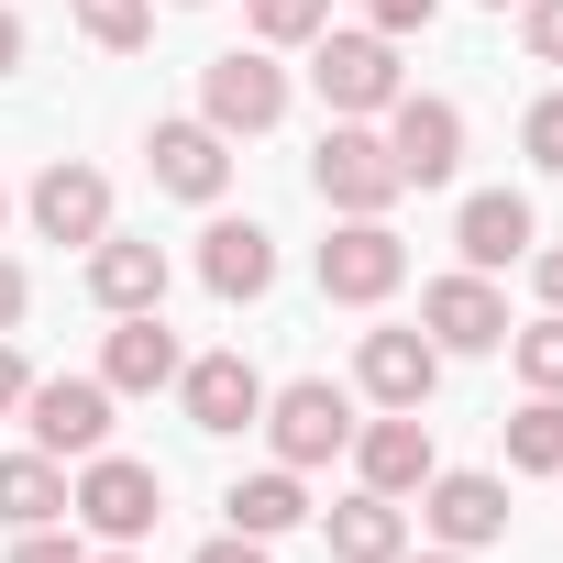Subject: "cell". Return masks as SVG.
Instances as JSON below:
<instances>
[{
    "instance_id": "4316f807",
    "label": "cell",
    "mask_w": 563,
    "mask_h": 563,
    "mask_svg": "<svg viewBox=\"0 0 563 563\" xmlns=\"http://www.w3.org/2000/svg\"><path fill=\"white\" fill-rule=\"evenodd\" d=\"M519 155H530L541 177H563V89H541V100H530V122H519Z\"/></svg>"
},
{
    "instance_id": "9a60e30c",
    "label": "cell",
    "mask_w": 563,
    "mask_h": 563,
    "mask_svg": "<svg viewBox=\"0 0 563 563\" xmlns=\"http://www.w3.org/2000/svg\"><path fill=\"white\" fill-rule=\"evenodd\" d=\"M177 332H166V310H122V332L100 343V387L111 398H155V387H177Z\"/></svg>"
},
{
    "instance_id": "30bf717a",
    "label": "cell",
    "mask_w": 563,
    "mask_h": 563,
    "mask_svg": "<svg viewBox=\"0 0 563 563\" xmlns=\"http://www.w3.org/2000/svg\"><path fill=\"white\" fill-rule=\"evenodd\" d=\"M354 475H365L376 497H420V486L442 475V453H431V420H420V409L354 420Z\"/></svg>"
},
{
    "instance_id": "d4e9b609",
    "label": "cell",
    "mask_w": 563,
    "mask_h": 563,
    "mask_svg": "<svg viewBox=\"0 0 563 563\" xmlns=\"http://www.w3.org/2000/svg\"><path fill=\"white\" fill-rule=\"evenodd\" d=\"M508 354H519V387L530 398H563V310H541L530 332H508Z\"/></svg>"
},
{
    "instance_id": "e575fe53",
    "label": "cell",
    "mask_w": 563,
    "mask_h": 563,
    "mask_svg": "<svg viewBox=\"0 0 563 563\" xmlns=\"http://www.w3.org/2000/svg\"><path fill=\"white\" fill-rule=\"evenodd\" d=\"M12 67H23V12L0 0V78H12Z\"/></svg>"
},
{
    "instance_id": "d6a6232c",
    "label": "cell",
    "mask_w": 563,
    "mask_h": 563,
    "mask_svg": "<svg viewBox=\"0 0 563 563\" xmlns=\"http://www.w3.org/2000/svg\"><path fill=\"white\" fill-rule=\"evenodd\" d=\"M530 288H541V310H563V243H552V254H530Z\"/></svg>"
},
{
    "instance_id": "7c38bea8",
    "label": "cell",
    "mask_w": 563,
    "mask_h": 563,
    "mask_svg": "<svg viewBox=\"0 0 563 563\" xmlns=\"http://www.w3.org/2000/svg\"><path fill=\"white\" fill-rule=\"evenodd\" d=\"M177 398H188V431H254L265 420V376L243 365V354H199V365H177Z\"/></svg>"
},
{
    "instance_id": "8992f818",
    "label": "cell",
    "mask_w": 563,
    "mask_h": 563,
    "mask_svg": "<svg viewBox=\"0 0 563 563\" xmlns=\"http://www.w3.org/2000/svg\"><path fill=\"white\" fill-rule=\"evenodd\" d=\"M23 431H34V453H111V387L100 376H34L23 387Z\"/></svg>"
},
{
    "instance_id": "277c9868",
    "label": "cell",
    "mask_w": 563,
    "mask_h": 563,
    "mask_svg": "<svg viewBox=\"0 0 563 563\" xmlns=\"http://www.w3.org/2000/svg\"><path fill=\"white\" fill-rule=\"evenodd\" d=\"M199 122L232 133V144L288 122V67H276V45H232V56H210V67H199Z\"/></svg>"
},
{
    "instance_id": "603a6c76",
    "label": "cell",
    "mask_w": 563,
    "mask_h": 563,
    "mask_svg": "<svg viewBox=\"0 0 563 563\" xmlns=\"http://www.w3.org/2000/svg\"><path fill=\"white\" fill-rule=\"evenodd\" d=\"M508 475H563V398H530L508 420Z\"/></svg>"
},
{
    "instance_id": "cb8c5ba5",
    "label": "cell",
    "mask_w": 563,
    "mask_h": 563,
    "mask_svg": "<svg viewBox=\"0 0 563 563\" xmlns=\"http://www.w3.org/2000/svg\"><path fill=\"white\" fill-rule=\"evenodd\" d=\"M78 12V34L100 45V56H133L144 34H155V0H67Z\"/></svg>"
},
{
    "instance_id": "484cf974",
    "label": "cell",
    "mask_w": 563,
    "mask_h": 563,
    "mask_svg": "<svg viewBox=\"0 0 563 563\" xmlns=\"http://www.w3.org/2000/svg\"><path fill=\"white\" fill-rule=\"evenodd\" d=\"M243 23H254V45H310V34H332V0H243Z\"/></svg>"
},
{
    "instance_id": "9c48e42d",
    "label": "cell",
    "mask_w": 563,
    "mask_h": 563,
    "mask_svg": "<svg viewBox=\"0 0 563 563\" xmlns=\"http://www.w3.org/2000/svg\"><path fill=\"white\" fill-rule=\"evenodd\" d=\"M387 155H398L409 188H442V177L464 166V111L431 100V89H398V100H387Z\"/></svg>"
},
{
    "instance_id": "f546056e",
    "label": "cell",
    "mask_w": 563,
    "mask_h": 563,
    "mask_svg": "<svg viewBox=\"0 0 563 563\" xmlns=\"http://www.w3.org/2000/svg\"><path fill=\"white\" fill-rule=\"evenodd\" d=\"M365 12H376V34L398 45V34H431V12H442V0H365Z\"/></svg>"
},
{
    "instance_id": "44dd1931",
    "label": "cell",
    "mask_w": 563,
    "mask_h": 563,
    "mask_svg": "<svg viewBox=\"0 0 563 563\" xmlns=\"http://www.w3.org/2000/svg\"><path fill=\"white\" fill-rule=\"evenodd\" d=\"M45 519H67L56 453H0V530H45Z\"/></svg>"
},
{
    "instance_id": "8fae6325",
    "label": "cell",
    "mask_w": 563,
    "mask_h": 563,
    "mask_svg": "<svg viewBox=\"0 0 563 563\" xmlns=\"http://www.w3.org/2000/svg\"><path fill=\"white\" fill-rule=\"evenodd\" d=\"M354 387H365L376 409H431V387H442V343H431V332H365Z\"/></svg>"
},
{
    "instance_id": "8d00e7d4",
    "label": "cell",
    "mask_w": 563,
    "mask_h": 563,
    "mask_svg": "<svg viewBox=\"0 0 563 563\" xmlns=\"http://www.w3.org/2000/svg\"><path fill=\"white\" fill-rule=\"evenodd\" d=\"M89 563H144V552H89Z\"/></svg>"
},
{
    "instance_id": "d590c367",
    "label": "cell",
    "mask_w": 563,
    "mask_h": 563,
    "mask_svg": "<svg viewBox=\"0 0 563 563\" xmlns=\"http://www.w3.org/2000/svg\"><path fill=\"white\" fill-rule=\"evenodd\" d=\"M398 563H475V552H398Z\"/></svg>"
},
{
    "instance_id": "4dcf8cb0",
    "label": "cell",
    "mask_w": 563,
    "mask_h": 563,
    "mask_svg": "<svg viewBox=\"0 0 563 563\" xmlns=\"http://www.w3.org/2000/svg\"><path fill=\"white\" fill-rule=\"evenodd\" d=\"M23 387H34V365L12 354V332H0V420H12V409H23Z\"/></svg>"
},
{
    "instance_id": "74e56055",
    "label": "cell",
    "mask_w": 563,
    "mask_h": 563,
    "mask_svg": "<svg viewBox=\"0 0 563 563\" xmlns=\"http://www.w3.org/2000/svg\"><path fill=\"white\" fill-rule=\"evenodd\" d=\"M486 12H519V0H486Z\"/></svg>"
},
{
    "instance_id": "4fadbf2b",
    "label": "cell",
    "mask_w": 563,
    "mask_h": 563,
    "mask_svg": "<svg viewBox=\"0 0 563 563\" xmlns=\"http://www.w3.org/2000/svg\"><path fill=\"white\" fill-rule=\"evenodd\" d=\"M420 519H431L442 552H486V541H508V486L497 475H431L420 486Z\"/></svg>"
},
{
    "instance_id": "7402d4cb",
    "label": "cell",
    "mask_w": 563,
    "mask_h": 563,
    "mask_svg": "<svg viewBox=\"0 0 563 563\" xmlns=\"http://www.w3.org/2000/svg\"><path fill=\"white\" fill-rule=\"evenodd\" d=\"M221 508H232V530H243V541H276V530H299V519H310V486H299L288 464H265V475H243Z\"/></svg>"
},
{
    "instance_id": "2e32d148",
    "label": "cell",
    "mask_w": 563,
    "mask_h": 563,
    "mask_svg": "<svg viewBox=\"0 0 563 563\" xmlns=\"http://www.w3.org/2000/svg\"><path fill=\"white\" fill-rule=\"evenodd\" d=\"M144 155H155V188H177V199H199V210L232 188V133H210V122H155Z\"/></svg>"
},
{
    "instance_id": "d6986e66",
    "label": "cell",
    "mask_w": 563,
    "mask_h": 563,
    "mask_svg": "<svg viewBox=\"0 0 563 563\" xmlns=\"http://www.w3.org/2000/svg\"><path fill=\"white\" fill-rule=\"evenodd\" d=\"M199 276H210V299H265L276 288V232L265 221H210L199 232Z\"/></svg>"
},
{
    "instance_id": "f1b7e54d",
    "label": "cell",
    "mask_w": 563,
    "mask_h": 563,
    "mask_svg": "<svg viewBox=\"0 0 563 563\" xmlns=\"http://www.w3.org/2000/svg\"><path fill=\"white\" fill-rule=\"evenodd\" d=\"M12 563H89V552H78V530H56V519H45V530H23V541H12Z\"/></svg>"
},
{
    "instance_id": "7a4b0ae2",
    "label": "cell",
    "mask_w": 563,
    "mask_h": 563,
    "mask_svg": "<svg viewBox=\"0 0 563 563\" xmlns=\"http://www.w3.org/2000/svg\"><path fill=\"white\" fill-rule=\"evenodd\" d=\"M310 177H321V199H332L343 221H387V210L409 199V177H398V155H387L376 122H332L321 155H310Z\"/></svg>"
},
{
    "instance_id": "f35d334b",
    "label": "cell",
    "mask_w": 563,
    "mask_h": 563,
    "mask_svg": "<svg viewBox=\"0 0 563 563\" xmlns=\"http://www.w3.org/2000/svg\"><path fill=\"white\" fill-rule=\"evenodd\" d=\"M0 221H12V188H0Z\"/></svg>"
},
{
    "instance_id": "3957f363",
    "label": "cell",
    "mask_w": 563,
    "mask_h": 563,
    "mask_svg": "<svg viewBox=\"0 0 563 563\" xmlns=\"http://www.w3.org/2000/svg\"><path fill=\"white\" fill-rule=\"evenodd\" d=\"M254 431L276 442V464H288V475H310V464L354 453V398H343L332 376H299V387H265V420H254Z\"/></svg>"
},
{
    "instance_id": "e0dca14e",
    "label": "cell",
    "mask_w": 563,
    "mask_h": 563,
    "mask_svg": "<svg viewBox=\"0 0 563 563\" xmlns=\"http://www.w3.org/2000/svg\"><path fill=\"white\" fill-rule=\"evenodd\" d=\"M34 232H45V243H100V232H111V177L56 155V166L34 177Z\"/></svg>"
},
{
    "instance_id": "ba28073f",
    "label": "cell",
    "mask_w": 563,
    "mask_h": 563,
    "mask_svg": "<svg viewBox=\"0 0 563 563\" xmlns=\"http://www.w3.org/2000/svg\"><path fill=\"white\" fill-rule=\"evenodd\" d=\"M420 332H431L442 354H497V343H508V299H497V276H475V265L431 276V288H420Z\"/></svg>"
},
{
    "instance_id": "836d02e7",
    "label": "cell",
    "mask_w": 563,
    "mask_h": 563,
    "mask_svg": "<svg viewBox=\"0 0 563 563\" xmlns=\"http://www.w3.org/2000/svg\"><path fill=\"white\" fill-rule=\"evenodd\" d=\"M23 299H34V288H23V265H12V254H0V332H12V321H23Z\"/></svg>"
},
{
    "instance_id": "5b68a950",
    "label": "cell",
    "mask_w": 563,
    "mask_h": 563,
    "mask_svg": "<svg viewBox=\"0 0 563 563\" xmlns=\"http://www.w3.org/2000/svg\"><path fill=\"white\" fill-rule=\"evenodd\" d=\"M321 56H310V89H321V111L332 122H376L387 100H398V45L365 23V34H310Z\"/></svg>"
},
{
    "instance_id": "5bb4252c",
    "label": "cell",
    "mask_w": 563,
    "mask_h": 563,
    "mask_svg": "<svg viewBox=\"0 0 563 563\" xmlns=\"http://www.w3.org/2000/svg\"><path fill=\"white\" fill-rule=\"evenodd\" d=\"M541 243V221H530V199L519 188H475L464 210H453V254L475 265V276H497V265H519Z\"/></svg>"
},
{
    "instance_id": "ffe728a7",
    "label": "cell",
    "mask_w": 563,
    "mask_h": 563,
    "mask_svg": "<svg viewBox=\"0 0 563 563\" xmlns=\"http://www.w3.org/2000/svg\"><path fill=\"white\" fill-rule=\"evenodd\" d=\"M321 530H332V563H398V552H409V508L376 497V486H354Z\"/></svg>"
},
{
    "instance_id": "1f68e13d",
    "label": "cell",
    "mask_w": 563,
    "mask_h": 563,
    "mask_svg": "<svg viewBox=\"0 0 563 563\" xmlns=\"http://www.w3.org/2000/svg\"><path fill=\"white\" fill-rule=\"evenodd\" d=\"M199 563H276L265 541H243V530H221V541H199Z\"/></svg>"
},
{
    "instance_id": "ac0fdd59",
    "label": "cell",
    "mask_w": 563,
    "mask_h": 563,
    "mask_svg": "<svg viewBox=\"0 0 563 563\" xmlns=\"http://www.w3.org/2000/svg\"><path fill=\"white\" fill-rule=\"evenodd\" d=\"M89 299L122 321V310H166V243H133V232H100L89 243Z\"/></svg>"
},
{
    "instance_id": "83f0119b",
    "label": "cell",
    "mask_w": 563,
    "mask_h": 563,
    "mask_svg": "<svg viewBox=\"0 0 563 563\" xmlns=\"http://www.w3.org/2000/svg\"><path fill=\"white\" fill-rule=\"evenodd\" d=\"M519 45L530 67H563V0H519Z\"/></svg>"
},
{
    "instance_id": "52a82bcc",
    "label": "cell",
    "mask_w": 563,
    "mask_h": 563,
    "mask_svg": "<svg viewBox=\"0 0 563 563\" xmlns=\"http://www.w3.org/2000/svg\"><path fill=\"white\" fill-rule=\"evenodd\" d=\"M398 276H409V243H398L387 221H332V243H321V299L376 310V299H398Z\"/></svg>"
},
{
    "instance_id": "6da1fadb",
    "label": "cell",
    "mask_w": 563,
    "mask_h": 563,
    "mask_svg": "<svg viewBox=\"0 0 563 563\" xmlns=\"http://www.w3.org/2000/svg\"><path fill=\"white\" fill-rule=\"evenodd\" d=\"M67 519H78L89 541L133 552V541H155V519H166V475H155V464H133V453H89V464H78V486H67Z\"/></svg>"
}]
</instances>
